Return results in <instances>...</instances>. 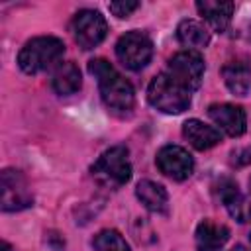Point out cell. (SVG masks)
Masks as SVG:
<instances>
[{"label":"cell","instance_id":"ba28073f","mask_svg":"<svg viewBox=\"0 0 251 251\" xmlns=\"http://www.w3.org/2000/svg\"><path fill=\"white\" fill-rule=\"evenodd\" d=\"M2 212H20L33 204V196L27 188V180L18 169H4L0 173Z\"/></svg>","mask_w":251,"mask_h":251},{"label":"cell","instance_id":"5bb4252c","mask_svg":"<svg viewBox=\"0 0 251 251\" xmlns=\"http://www.w3.org/2000/svg\"><path fill=\"white\" fill-rule=\"evenodd\" d=\"M227 239H229V227L224 224L206 218L196 226L194 231L196 251H220L227 243Z\"/></svg>","mask_w":251,"mask_h":251},{"label":"cell","instance_id":"3957f363","mask_svg":"<svg viewBox=\"0 0 251 251\" xmlns=\"http://www.w3.org/2000/svg\"><path fill=\"white\" fill-rule=\"evenodd\" d=\"M190 90L178 84L167 71L155 75L147 86V102L163 114H182L190 106Z\"/></svg>","mask_w":251,"mask_h":251},{"label":"cell","instance_id":"7a4b0ae2","mask_svg":"<svg viewBox=\"0 0 251 251\" xmlns=\"http://www.w3.org/2000/svg\"><path fill=\"white\" fill-rule=\"evenodd\" d=\"M63 55H65L63 39L55 35H37V37L27 39L24 47L20 49L18 67L25 75H37L57 65Z\"/></svg>","mask_w":251,"mask_h":251},{"label":"cell","instance_id":"603a6c76","mask_svg":"<svg viewBox=\"0 0 251 251\" xmlns=\"http://www.w3.org/2000/svg\"><path fill=\"white\" fill-rule=\"evenodd\" d=\"M0 249H2V251H12V245H10L8 241H2V245H0Z\"/></svg>","mask_w":251,"mask_h":251},{"label":"cell","instance_id":"9c48e42d","mask_svg":"<svg viewBox=\"0 0 251 251\" xmlns=\"http://www.w3.org/2000/svg\"><path fill=\"white\" fill-rule=\"evenodd\" d=\"M155 163L157 169L173 180H186L194 173V159L180 145H163L157 151Z\"/></svg>","mask_w":251,"mask_h":251},{"label":"cell","instance_id":"d4e9b609","mask_svg":"<svg viewBox=\"0 0 251 251\" xmlns=\"http://www.w3.org/2000/svg\"><path fill=\"white\" fill-rule=\"evenodd\" d=\"M249 237H251V235H249Z\"/></svg>","mask_w":251,"mask_h":251},{"label":"cell","instance_id":"e0dca14e","mask_svg":"<svg viewBox=\"0 0 251 251\" xmlns=\"http://www.w3.org/2000/svg\"><path fill=\"white\" fill-rule=\"evenodd\" d=\"M82 86V75L76 63L73 61H63L55 67L53 76H51V88L59 96H71L78 92Z\"/></svg>","mask_w":251,"mask_h":251},{"label":"cell","instance_id":"7c38bea8","mask_svg":"<svg viewBox=\"0 0 251 251\" xmlns=\"http://www.w3.org/2000/svg\"><path fill=\"white\" fill-rule=\"evenodd\" d=\"M182 135L198 151H208L222 141V131L198 118H190L182 124Z\"/></svg>","mask_w":251,"mask_h":251},{"label":"cell","instance_id":"52a82bcc","mask_svg":"<svg viewBox=\"0 0 251 251\" xmlns=\"http://www.w3.org/2000/svg\"><path fill=\"white\" fill-rule=\"evenodd\" d=\"M204 71H206L204 57L192 49H182V51L175 53L167 63V73L190 92L200 88Z\"/></svg>","mask_w":251,"mask_h":251},{"label":"cell","instance_id":"6da1fadb","mask_svg":"<svg viewBox=\"0 0 251 251\" xmlns=\"http://www.w3.org/2000/svg\"><path fill=\"white\" fill-rule=\"evenodd\" d=\"M88 73L98 80V90L104 106L114 114H129L135 106V90L133 84L122 76L106 59H90Z\"/></svg>","mask_w":251,"mask_h":251},{"label":"cell","instance_id":"44dd1931","mask_svg":"<svg viewBox=\"0 0 251 251\" xmlns=\"http://www.w3.org/2000/svg\"><path fill=\"white\" fill-rule=\"evenodd\" d=\"M229 163L233 167H247V165H251V145L233 149L229 153Z\"/></svg>","mask_w":251,"mask_h":251},{"label":"cell","instance_id":"ffe728a7","mask_svg":"<svg viewBox=\"0 0 251 251\" xmlns=\"http://www.w3.org/2000/svg\"><path fill=\"white\" fill-rule=\"evenodd\" d=\"M139 6H141V4H139V2H133V0H120V2H110V4H108V10H110L116 18L124 20V18H129Z\"/></svg>","mask_w":251,"mask_h":251},{"label":"cell","instance_id":"4fadbf2b","mask_svg":"<svg viewBox=\"0 0 251 251\" xmlns=\"http://www.w3.org/2000/svg\"><path fill=\"white\" fill-rule=\"evenodd\" d=\"M220 198L227 210V214L239 222V224H245L251 220V202L245 198V194L239 190L237 182L229 180V178H224L222 184H220Z\"/></svg>","mask_w":251,"mask_h":251},{"label":"cell","instance_id":"7402d4cb","mask_svg":"<svg viewBox=\"0 0 251 251\" xmlns=\"http://www.w3.org/2000/svg\"><path fill=\"white\" fill-rule=\"evenodd\" d=\"M227 251H249V249H247L245 245H241V243H235V245H233V247H229Z\"/></svg>","mask_w":251,"mask_h":251},{"label":"cell","instance_id":"2e32d148","mask_svg":"<svg viewBox=\"0 0 251 251\" xmlns=\"http://www.w3.org/2000/svg\"><path fill=\"white\" fill-rule=\"evenodd\" d=\"M135 196L137 200L155 214H165L169 210V192L163 184L151 180V178H141L135 184Z\"/></svg>","mask_w":251,"mask_h":251},{"label":"cell","instance_id":"5b68a950","mask_svg":"<svg viewBox=\"0 0 251 251\" xmlns=\"http://www.w3.org/2000/svg\"><path fill=\"white\" fill-rule=\"evenodd\" d=\"M116 57L129 71H141L153 57V41L145 31L131 29L116 41Z\"/></svg>","mask_w":251,"mask_h":251},{"label":"cell","instance_id":"30bf717a","mask_svg":"<svg viewBox=\"0 0 251 251\" xmlns=\"http://www.w3.org/2000/svg\"><path fill=\"white\" fill-rule=\"evenodd\" d=\"M208 116L229 137H241L247 131V114L237 104H229V102L210 104Z\"/></svg>","mask_w":251,"mask_h":251},{"label":"cell","instance_id":"9a60e30c","mask_svg":"<svg viewBox=\"0 0 251 251\" xmlns=\"http://www.w3.org/2000/svg\"><path fill=\"white\" fill-rule=\"evenodd\" d=\"M196 10L198 14L208 22V25L218 31L224 33L229 27L235 4L233 2H218V0H204V2H196Z\"/></svg>","mask_w":251,"mask_h":251},{"label":"cell","instance_id":"277c9868","mask_svg":"<svg viewBox=\"0 0 251 251\" xmlns=\"http://www.w3.org/2000/svg\"><path fill=\"white\" fill-rule=\"evenodd\" d=\"M92 176L106 186H122L131 178V161L129 151L124 145H114L106 149L90 167Z\"/></svg>","mask_w":251,"mask_h":251},{"label":"cell","instance_id":"cb8c5ba5","mask_svg":"<svg viewBox=\"0 0 251 251\" xmlns=\"http://www.w3.org/2000/svg\"><path fill=\"white\" fill-rule=\"evenodd\" d=\"M249 188H251V176H249Z\"/></svg>","mask_w":251,"mask_h":251},{"label":"cell","instance_id":"8fae6325","mask_svg":"<svg viewBox=\"0 0 251 251\" xmlns=\"http://www.w3.org/2000/svg\"><path fill=\"white\" fill-rule=\"evenodd\" d=\"M222 78L226 88L235 96H247L251 92V65L245 57L229 59L222 67Z\"/></svg>","mask_w":251,"mask_h":251},{"label":"cell","instance_id":"ac0fdd59","mask_svg":"<svg viewBox=\"0 0 251 251\" xmlns=\"http://www.w3.org/2000/svg\"><path fill=\"white\" fill-rule=\"evenodd\" d=\"M176 39L180 45H184L186 49H192V51H198V49H204L210 45V39H212V33L210 29L200 24L198 20H182L178 25H176Z\"/></svg>","mask_w":251,"mask_h":251},{"label":"cell","instance_id":"8992f818","mask_svg":"<svg viewBox=\"0 0 251 251\" xmlns=\"http://www.w3.org/2000/svg\"><path fill=\"white\" fill-rule=\"evenodd\" d=\"M71 33L78 47L90 51L98 47L108 35V22L98 10H78L71 20Z\"/></svg>","mask_w":251,"mask_h":251},{"label":"cell","instance_id":"d6986e66","mask_svg":"<svg viewBox=\"0 0 251 251\" xmlns=\"http://www.w3.org/2000/svg\"><path fill=\"white\" fill-rule=\"evenodd\" d=\"M94 251H131L129 243L118 229H102L92 239Z\"/></svg>","mask_w":251,"mask_h":251}]
</instances>
